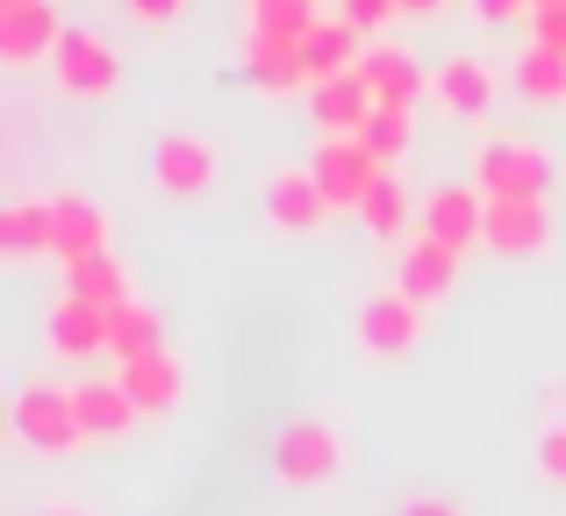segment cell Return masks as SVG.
<instances>
[{
    "instance_id": "30bf717a",
    "label": "cell",
    "mask_w": 566,
    "mask_h": 516,
    "mask_svg": "<svg viewBox=\"0 0 566 516\" xmlns=\"http://www.w3.org/2000/svg\"><path fill=\"white\" fill-rule=\"evenodd\" d=\"M57 43H65L57 0H14V8H0V57H8V65L57 57Z\"/></svg>"
},
{
    "instance_id": "cb8c5ba5",
    "label": "cell",
    "mask_w": 566,
    "mask_h": 516,
    "mask_svg": "<svg viewBox=\"0 0 566 516\" xmlns=\"http://www.w3.org/2000/svg\"><path fill=\"white\" fill-rule=\"evenodd\" d=\"M359 215H366V230H374L380 244H409L401 230H409V223H423V201L409 194V180H401V172H387L374 194H366V209H359Z\"/></svg>"
},
{
    "instance_id": "5bb4252c",
    "label": "cell",
    "mask_w": 566,
    "mask_h": 516,
    "mask_svg": "<svg viewBox=\"0 0 566 516\" xmlns=\"http://www.w3.org/2000/svg\"><path fill=\"white\" fill-rule=\"evenodd\" d=\"M129 388V402H137V417H172V409L187 402V366L172 359V351H151V359H129L115 366Z\"/></svg>"
},
{
    "instance_id": "5b68a950",
    "label": "cell",
    "mask_w": 566,
    "mask_h": 516,
    "mask_svg": "<svg viewBox=\"0 0 566 516\" xmlns=\"http://www.w3.org/2000/svg\"><path fill=\"white\" fill-rule=\"evenodd\" d=\"M423 238H438V244H452V252H473V244L488 238V194L481 187H459V180H444V187H430L423 194Z\"/></svg>"
},
{
    "instance_id": "7c38bea8",
    "label": "cell",
    "mask_w": 566,
    "mask_h": 516,
    "mask_svg": "<svg viewBox=\"0 0 566 516\" xmlns=\"http://www.w3.org/2000/svg\"><path fill=\"white\" fill-rule=\"evenodd\" d=\"M459 259L467 252H452V244H438V238H423V230H416L409 244H401V273H395V287L409 294V302H444V294L459 287Z\"/></svg>"
},
{
    "instance_id": "f546056e",
    "label": "cell",
    "mask_w": 566,
    "mask_h": 516,
    "mask_svg": "<svg viewBox=\"0 0 566 516\" xmlns=\"http://www.w3.org/2000/svg\"><path fill=\"white\" fill-rule=\"evenodd\" d=\"M531 43H545V51H566V0H545V8L531 14Z\"/></svg>"
},
{
    "instance_id": "4fadbf2b",
    "label": "cell",
    "mask_w": 566,
    "mask_h": 516,
    "mask_svg": "<svg viewBox=\"0 0 566 516\" xmlns=\"http://www.w3.org/2000/svg\"><path fill=\"white\" fill-rule=\"evenodd\" d=\"M43 337H51L57 359H101L108 351V308L80 302V294H57L51 316H43Z\"/></svg>"
},
{
    "instance_id": "44dd1931",
    "label": "cell",
    "mask_w": 566,
    "mask_h": 516,
    "mask_svg": "<svg viewBox=\"0 0 566 516\" xmlns=\"http://www.w3.org/2000/svg\"><path fill=\"white\" fill-rule=\"evenodd\" d=\"M151 351H166V316H158L151 302L108 308V359L129 366V359H151Z\"/></svg>"
},
{
    "instance_id": "603a6c76",
    "label": "cell",
    "mask_w": 566,
    "mask_h": 516,
    "mask_svg": "<svg viewBox=\"0 0 566 516\" xmlns=\"http://www.w3.org/2000/svg\"><path fill=\"white\" fill-rule=\"evenodd\" d=\"M244 72L265 86V94H287V86L308 80V57L294 36H244Z\"/></svg>"
},
{
    "instance_id": "d4e9b609",
    "label": "cell",
    "mask_w": 566,
    "mask_h": 516,
    "mask_svg": "<svg viewBox=\"0 0 566 516\" xmlns=\"http://www.w3.org/2000/svg\"><path fill=\"white\" fill-rule=\"evenodd\" d=\"M0 252H14V259L51 252V201H8L0 209Z\"/></svg>"
},
{
    "instance_id": "484cf974",
    "label": "cell",
    "mask_w": 566,
    "mask_h": 516,
    "mask_svg": "<svg viewBox=\"0 0 566 516\" xmlns=\"http://www.w3.org/2000/svg\"><path fill=\"white\" fill-rule=\"evenodd\" d=\"M316 0H251V36H294L302 43L316 29Z\"/></svg>"
},
{
    "instance_id": "d6a6232c",
    "label": "cell",
    "mask_w": 566,
    "mask_h": 516,
    "mask_svg": "<svg viewBox=\"0 0 566 516\" xmlns=\"http://www.w3.org/2000/svg\"><path fill=\"white\" fill-rule=\"evenodd\" d=\"M488 22H516V14H538V0H481Z\"/></svg>"
},
{
    "instance_id": "e575fe53",
    "label": "cell",
    "mask_w": 566,
    "mask_h": 516,
    "mask_svg": "<svg viewBox=\"0 0 566 516\" xmlns=\"http://www.w3.org/2000/svg\"><path fill=\"white\" fill-rule=\"evenodd\" d=\"M43 516H86V509H43Z\"/></svg>"
},
{
    "instance_id": "f1b7e54d",
    "label": "cell",
    "mask_w": 566,
    "mask_h": 516,
    "mask_svg": "<svg viewBox=\"0 0 566 516\" xmlns=\"http://www.w3.org/2000/svg\"><path fill=\"white\" fill-rule=\"evenodd\" d=\"M395 8H401V0H337V14H345V22L359 29V36L387 29V22H395Z\"/></svg>"
},
{
    "instance_id": "8fae6325",
    "label": "cell",
    "mask_w": 566,
    "mask_h": 516,
    "mask_svg": "<svg viewBox=\"0 0 566 516\" xmlns=\"http://www.w3.org/2000/svg\"><path fill=\"white\" fill-rule=\"evenodd\" d=\"M308 101H316L323 137H359V129L374 123V108H380L359 65H352V72H331V80H316V86H308Z\"/></svg>"
},
{
    "instance_id": "d6986e66",
    "label": "cell",
    "mask_w": 566,
    "mask_h": 516,
    "mask_svg": "<svg viewBox=\"0 0 566 516\" xmlns=\"http://www.w3.org/2000/svg\"><path fill=\"white\" fill-rule=\"evenodd\" d=\"M208 172H216V151H208L201 137H187V129L158 137V151H151V180L166 187V194H201Z\"/></svg>"
},
{
    "instance_id": "8d00e7d4",
    "label": "cell",
    "mask_w": 566,
    "mask_h": 516,
    "mask_svg": "<svg viewBox=\"0 0 566 516\" xmlns=\"http://www.w3.org/2000/svg\"><path fill=\"white\" fill-rule=\"evenodd\" d=\"M559 423H566V388H559Z\"/></svg>"
},
{
    "instance_id": "52a82bcc",
    "label": "cell",
    "mask_w": 566,
    "mask_h": 516,
    "mask_svg": "<svg viewBox=\"0 0 566 516\" xmlns=\"http://www.w3.org/2000/svg\"><path fill=\"white\" fill-rule=\"evenodd\" d=\"M359 72H366V86H374V101L380 108H416V101L430 94V65L409 51V43H387L374 36L359 51Z\"/></svg>"
},
{
    "instance_id": "ac0fdd59",
    "label": "cell",
    "mask_w": 566,
    "mask_h": 516,
    "mask_svg": "<svg viewBox=\"0 0 566 516\" xmlns=\"http://www.w3.org/2000/svg\"><path fill=\"white\" fill-rule=\"evenodd\" d=\"M80 423H86V438H129L137 431V402H129V388H123V373H94V380H80Z\"/></svg>"
},
{
    "instance_id": "6da1fadb",
    "label": "cell",
    "mask_w": 566,
    "mask_h": 516,
    "mask_svg": "<svg viewBox=\"0 0 566 516\" xmlns=\"http://www.w3.org/2000/svg\"><path fill=\"white\" fill-rule=\"evenodd\" d=\"M8 423H14V438H22L29 452H43V460H65V452L94 445L86 423H80V394L57 388V380H22L14 402H8Z\"/></svg>"
},
{
    "instance_id": "ba28073f",
    "label": "cell",
    "mask_w": 566,
    "mask_h": 516,
    "mask_svg": "<svg viewBox=\"0 0 566 516\" xmlns=\"http://www.w3.org/2000/svg\"><path fill=\"white\" fill-rule=\"evenodd\" d=\"M265 215H273V230H323L331 223V194H323V180H316V166H280L273 180H265Z\"/></svg>"
},
{
    "instance_id": "74e56055",
    "label": "cell",
    "mask_w": 566,
    "mask_h": 516,
    "mask_svg": "<svg viewBox=\"0 0 566 516\" xmlns=\"http://www.w3.org/2000/svg\"><path fill=\"white\" fill-rule=\"evenodd\" d=\"M0 8H14V0H0Z\"/></svg>"
},
{
    "instance_id": "7402d4cb",
    "label": "cell",
    "mask_w": 566,
    "mask_h": 516,
    "mask_svg": "<svg viewBox=\"0 0 566 516\" xmlns=\"http://www.w3.org/2000/svg\"><path fill=\"white\" fill-rule=\"evenodd\" d=\"M65 294H80V302H94V308H123V302H137V294H129V265L115 259V252H86V259H72V265H65Z\"/></svg>"
},
{
    "instance_id": "4316f807",
    "label": "cell",
    "mask_w": 566,
    "mask_h": 516,
    "mask_svg": "<svg viewBox=\"0 0 566 516\" xmlns=\"http://www.w3.org/2000/svg\"><path fill=\"white\" fill-rule=\"evenodd\" d=\"M516 86H524L531 101H566V51H545V43H531V51L516 57Z\"/></svg>"
},
{
    "instance_id": "1f68e13d",
    "label": "cell",
    "mask_w": 566,
    "mask_h": 516,
    "mask_svg": "<svg viewBox=\"0 0 566 516\" xmlns=\"http://www.w3.org/2000/svg\"><path fill=\"white\" fill-rule=\"evenodd\" d=\"M395 516H467V509H459L452 495H409V503H401Z\"/></svg>"
},
{
    "instance_id": "e0dca14e",
    "label": "cell",
    "mask_w": 566,
    "mask_h": 516,
    "mask_svg": "<svg viewBox=\"0 0 566 516\" xmlns=\"http://www.w3.org/2000/svg\"><path fill=\"white\" fill-rule=\"evenodd\" d=\"M51 252L65 265L86 259V252H108V215L86 194H51Z\"/></svg>"
},
{
    "instance_id": "8992f818",
    "label": "cell",
    "mask_w": 566,
    "mask_h": 516,
    "mask_svg": "<svg viewBox=\"0 0 566 516\" xmlns=\"http://www.w3.org/2000/svg\"><path fill=\"white\" fill-rule=\"evenodd\" d=\"M430 101H438L444 115H459V123H481L488 108H495V65L473 51H452L430 65Z\"/></svg>"
},
{
    "instance_id": "d590c367",
    "label": "cell",
    "mask_w": 566,
    "mask_h": 516,
    "mask_svg": "<svg viewBox=\"0 0 566 516\" xmlns=\"http://www.w3.org/2000/svg\"><path fill=\"white\" fill-rule=\"evenodd\" d=\"M401 8H438V0H401Z\"/></svg>"
},
{
    "instance_id": "2e32d148",
    "label": "cell",
    "mask_w": 566,
    "mask_h": 516,
    "mask_svg": "<svg viewBox=\"0 0 566 516\" xmlns=\"http://www.w3.org/2000/svg\"><path fill=\"white\" fill-rule=\"evenodd\" d=\"M481 244H495L510 259H538L553 244V215H545V201H488V238Z\"/></svg>"
},
{
    "instance_id": "9a60e30c",
    "label": "cell",
    "mask_w": 566,
    "mask_h": 516,
    "mask_svg": "<svg viewBox=\"0 0 566 516\" xmlns=\"http://www.w3.org/2000/svg\"><path fill=\"white\" fill-rule=\"evenodd\" d=\"M57 86H72L80 101L115 94V51L94 29H65V43H57Z\"/></svg>"
},
{
    "instance_id": "ffe728a7",
    "label": "cell",
    "mask_w": 566,
    "mask_h": 516,
    "mask_svg": "<svg viewBox=\"0 0 566 516\" xmlns=\"http://www.w3.org/2000/svg\"><path fill=\"white\" fill-rule=\"evenodd\" d=\"M359 51H366V43H359V29H352L337 8H323V14H316V29L302 36L308 86H316V80H331V72H352V65H359Z\"/></svg>"
},
{
    "instance_id": "4dcf8cb0",
    "label": "cell",
    "mask_w": 566,
    "mask_h": 516,
    "mask_svg": "<svg viewBox=\"0 0 566 516\" xmlns=\"http://www.w3.org/2000/svg\"><path fill=\"white\" fill-rule=\"evenodd\" d=\"M538 474L553 481V488H566V423H553V431L538 438Z\"/></svg>"
},
{
    "instance_id": "3957f363",
    "label": "cell",
    "mask_w": 566,
    "mask_h": 516,
    "mask_svg": "<svg viewBox=\"0 0 566 516\" xmlns=\"http://www.w3.org/2000/svg\"><path fill=\"white\" fill-rule=\"evenodd\" d=\"M337 466H345V438H337V423H323V417L280 423V438H273V474L287 481V488H316V481H331Z\"/></svg>"
},
{
    "instance_id": "83f0119b",
    "label": "cell",
    "mask_w": 566,
    "mask_h": 516,
    "mask_svg": "<svg viewBox=\"0 0 566 516\" xmlns=\"http://www.w3.org/2000/svg\"><path fill=\"white\" fill-rule=\"evenodd\" d=\"M359 137L380 166H401V151H409V137H416V108H374V123H366Z\"/></svg>"
},
{
    "instance_id": "277c9868",
    "label": "cell",
    "mask_w": 566,
    "mask_h": 516,
    "mask_svg": "<svg viewBox=\"0 0 566 516\" xmlns=\"http://www.w3.org/2000/svg\"><path fill=\"white\" fill-rule=\"evenodd\" d=\"M316 180H323V194H331V209H366V194L387 180L395 166H380L374 151H366V137H323L316 144Z\"/></svg>"
},
{
    "instance_id": "836d02e7",
    "label": "cell",
    "mask_w": 566,
    "mask_h": 516,
    "mask_svg": "<svg viewBox=\"0 0 566 516\" xmlns=\"http://www.w3.org/2000/svg\"><path fill=\"white\" fill-rule=\"evenodd\" d=\"M129 14H137V22H172L180 0H129Z\"/></svg>"
},
{
    "instance_id": "7a4b0ae2",
    "label": "cell",
    "mask_w": 566,
    "mask_h": 516,
    "mask_svg": "<svg viewBox=\"0 0 566 516\" xmlns=\"http://www.w3.org/2000/svg\"><path fill=\"white\" fill-rule=\"evenodd\" d=\"M473 187L488 201H545L553 187V151L531 137H488L473 151Z\"/></svg>"
},
{
    "instance_id": "9c48e42d",
    "label": "cell",
    "mask_w": 566,
    "mask_h": 516,
    "mask_svg": "<svg viewBox=\"0 0 566 516\" xmlns=\"http://www.w3.org/2000/svg\"><path fill=\"white\" fill-rule=\"evenodd\" d=\"M416 337H423V302H409V294L387 280L374 302L359 308V345L374 351V359H401Z\"/></svg>"
}]
</instances>
